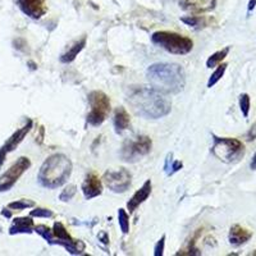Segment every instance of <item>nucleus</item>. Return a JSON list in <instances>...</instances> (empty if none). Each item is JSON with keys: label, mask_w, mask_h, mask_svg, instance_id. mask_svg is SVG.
<instances>
[{"label": "nucleus", "mask_w": 256, "mask_h": 256, "mask_svg": "<svg viewBox=\"0 0 256 256\" xmlns=\"http://www.w3.org/2000/svg\"><path fill=\"white\" fill-rule=\"evenodd\" d=\"M127 100L134 113L146 119L163 118L172 109L170 100L153 87L131 86L128 89Z\"/></svg>", "instance_id": "1"}, {"label": "nucleus", "mask_w": 256, "mask_h": 256, "mask_svg": "<svg viewBox=\"0 0 256 256\" xmlns=\"http://www.w3.org/2000/svg\"><path fill=\"white\" fill-rule=\"evenodd\" d=\"M146 77L151 87L161 94H178L185 89L186 74L176 63H155L147 68Z\"/></svg>", "instance_id": "2"}, {"label": "nucleus", "mask_w": 256, "mask_h": 256, "mask_svg": "<svg viewBox=\"0 0 256 256\" xmlns=\"http://www.w3.org/2000/svg\"><path fill=\"white\" fill-rule=\"evenodd\" d=\"M72 173V161L64 154H53L38 170V183L45 189H58L67 182Z\"/></svg>", "instance_id": "3"}, {"label": "nucleus", "mask_w": 256, "mask_h": 256, "mask_svg": "<svg viewBox=\"0 0 256 256\" xmlns=\"http://www.w3.org/2000/svg\"><path fill=\"white\" fill-rule=\"evenodd\" d=\"M36 233L44 238L49 245H59L67 250L70 255H81L85 251V243L80 240H74L68 233V230L61 222H55L53 229L44 224H38L33 229Z\"/></svg>", "instance_id": "4"}, {"label": "nucleus", "mask_w": 256, "mask_h": 256, "mask_svg": "<svg viewBox=\"0 0 256 256\" xmlns=\"http://www.w3.org/2000/svg\"><path fill=\"white\" fill-rule=\"evenodd\" d=\"M151 41L170 54L176 55L189 54L193 48V42L191 38L169 31L155 32L151 36Z\"/></svg>", "instance_id": "5"}, {"label": "nucleus", "mask_w": 256, "mask_h": 256, "mask_svg": "<svg viewBox=\"0 0 256 256\" xmlns=\"http://www.w3.org/2000/svg\"><path fill=\"white\" fill-rule=\"evenodd\" d=\"M211 151L223 163H234L243 157L245 146L240 140L229 137H214Z\"/></svg>", "instance_id": "6"}, {"label": "nucleus", "mask_w": 256, "mask_h": 256, "mask_svg": "<svg viewBox=\"0 0 256 256\" xmlns=\"http://www.w3.org/2000/svg\"><path fill=\"white\" fill-rule=\"evenodd\" d=\"M89 102L91 110L87 114V123L93 127H99L108 118L110 113V100L102 91H91L89 94Z\"/></svg>", "instance_id": "7"}, {"label": "nucleus", "mask_w": 256, "mask_h": 256, "mask_svg": "<svg viewBox=\"0 0 256 256\" xmlns=\"http://www.w3.org/2000/svg\"><path fill=\"white\" fill-rule=\"evenodd\" d=\"M151 145V138L147 136H138L134 140H127L121 149L122 160L127 163H136L150 153Z\"/></svg>", "instance_id": "8"}, {"label": "nucleus", "mask_w": 256, "mask_h": 256, "mask_svg": "<svg viewBox=\"0 0 256 256\" xmlns=\"http://www.w3.org/2000/svg\"><path fill=\"white\" fill-rule=\"evenodd\" d=\"M102 181L109 190L115 193H123L129 189L132 182V174L129 170L121 168L118 170H108L105 172Z\"/></svg>", "instance_id": "9"}, {"label": "nucleus", "mask_w": 256, "mask_h": 256, "mask_svg": "<svg viewBox=\"0 0 256 256\" xmlns=\"http://www.w3.org/2000/svg\"><path fill=\"white\" fill-rule=\"evenodd\" d=\"M30 166H31V161L29 158H19L9 169L0 176V192L9 191Z\"/></svg>", "instance_id": "10"}, {"label": "nucleus", "mask_w": 256, "mask_h": 256, "mask_svg": "<svg viewBox=\"0 0 256 256\" xmlns=\"http://www.w3.org/2000/svg\"><path fill=\"white\" fill-rule=\"evenodd\" d=\"M31 128H32V121L31 119H29L27 123H26L22 128H19L18 131L14 132V133L8 138V141L4 144V146L0 149V166L3 165L4 160H5L6 158V154L13 151L14 149H17V146L22 142L23 138L26 137V134L29 133Z\"/></svg>", "instance_id": "11"}, {"label": "nucleus", "mask_w": 256, "mask_h": 256, "mask_svg": "<svg viewBox=\"0 0 256 256\" xmlns=\"http://www.w3.org/2000/svg\"><path fill=\"white\" fill-rule=\"evenodd\" d=\"M19 9L32 19L41 18L48 12L45 0H16Z\"/></svg>", "instance_id": "12"}, {"label": "nucleus", "mask_w": 256, "mask_h": 256, "mask_svg": "<svg viewBox=\"0 0 256 256\" xmlns=\"http://www.w3.org/2000/svg\"><path fill=\"white\" fill-rule=\"evenodd\" d=\"M81 189H82L85 198L86 200H91V198L97 197L99 195H101L102 183L95 173H89L86 178H85V181H83Z\"/></svg>", "instance_id": "13"}, {"label": "nucleus", "mask_w": 256, "mask_h": 256, "mask_svg": "<svg viewBox=\"0 0 256 256\" xmlns=\"http://www.w3.org/2000/svg\"><path fill=\"white\" fill-rule=\"evenodd\" d=\"M218 0H181L182 9L191 13H204L214 9Z\"/></svg>", "instance_id": "14"}, {"label": "nucleus", "mask_w": 256, "mask_h": 256, "mask_svg": "<svg viewBox=\"0 0 256 256\" xmlns=\"http://www.w3.org/2000/svg\"><path fill=\"white\" fill-rule=\"evenodd\" d=\"M151 193V181L147 179L146 182L142 185L140 190L134 192V195L129 198V201L127 202V209L129 210V213H133L136 209L140 206L142 202H145L147 200V197L150 196Z\"/></svg>", "instance_id": "15"}, {"label": "nucleus", "mask_w": 256, "mask_h": 256, "mask_svg": "<svg viewBox=\"0 0 256 256\" xmlns=\"http://www.w3.org/2000/svg\"><path fill=\"white\" fill-rule=\"evenodd\" d=\"M251 232L246 228L241 227L240 224H234L230 227L229 236H228V240H229L230 245L233 246H241L243 243H246L247 241L251 238Z\"/></svg>", "instance_id": "16"}, {"label": "nucleus", "mask_w": 256, "mask_h": 256, "mask_svg": "<svg viewBox=\"0 0 256 256\" xmlns=\"http://www.w3.org/2000/svg\"><path fill=\"white\" fill-rule=\"evenodd\" d=\"M33 229H35V223H33L31 218H16V219H13V223L9 228V233H31Z\"/></svg>", "instance_id": "17"}, {"label": "nucleus", "mask_w": 256, "mask_h": 256, "mask_svg": "<svg viewBox=\"0 0 256 256\" xmlns=\"http://www.w3.org/2000/svg\"><path fill=\"white\" fill-rule=\"evenodd\" d=\"M113 123H114V128L117 133H122V132L126 131L129 127L131 118H129V114H128V112L123 106H119V108L115 109Z\"/></svg>", "instance_id": "18"}, {"label": "nucleus", "mask_w": 256, "mask_h": 256, "mask_svg": "<svg viewBox=\"0 0 256 256\" xmlns=\"http://www.w3.org/2000/svg\"><path fill=\"white\" fill-rule=\"evenodd\" d=\"M85 45H86V37L83 36L81 40H78V41L74 42L72 46H70L69 49H68L64 54H62L61 57V62L62 63H72V62L76 59V57L78 54H80L81 51H82V49L85 48Z\"/></svg>", "instance_id": "19"}, {"label": "nucleus", "mask_w": 256, "mask_h": 256, "mask_svg": "<svg viewBox=\"0 0 256 256\" xmlns=\"http://www.w3.org/2000/svg\"><path fill=\"white\" fill-rule=\"evenodd\" d=\"M228 53H229V48H224V49H222V50L214 53V54H211L210 57H209L208 61H206V67L208 68L218 67V65H219V64H221L222 62L225 59V57L228 55Z\"/></svg>", "instance_id": "20"}, {"label": "nucleus", "mask_w": 256, "mask_h": 256, "mask_svg": "<svg viewBox=\"0 0 256 256\" xmlns=\"http://www.w3.org/2000/svg\"><path fill=\"white\" fill-rule=\"evenodd\" d=\"M183 23H186L190 27H193V29H201L204 26H206V19L202 18L200 16H189V17H182L181 18Z\"/></svg>", "instance_id": "21"}, {"label": "nucleus", "mask_w": 256, "mask_h": 256, "mask_svg": "<svg viewBox=\"0 0 256 256\" xmlns=\"http://www.w3.org/2000/svg\"><path fill=\"white\" fill-rule=\"evenodd\" d=\"M118 223L122 232L127 234L129 232V217H128L127 211L125 209H119L118 210Z\"/></svg>", "instance_id": "22"}, {"label": "nucleus", "mask_w": 256, "mask_h": 256, "mask_svg": "<svg viewBox=\"0 0 256 256\" xmlns=\"http://www.w3.org/2000/svg\"><path fill=\"white\" fill-rule=\"evenodd\" d=\"M225 69H227V64H219L218 65L217 69L214 70V73L211 74L210 78H209L208 81V87H213L215 85V83L219 82V80H221L222 77H223L224 72H225Z\"/></svg>", "instance_id": "23"}, {"label": "nucleus", "mask_w": 256, "mask_h": 256, "mask_svg": "<svg viewBox=\"0 0 256 256\" xmlns=\"http://www.w3.org/2000/svg\"><path fill=\"white\" fill-rule=\"evenodd\" d=\"M35 206V202L32 200H26V198H22V200H18V201L10 202L8 205V208L13 209V210H23V209H29Z\"/></svg>", "instance_id": "24"}, {"label": "nucleus", "mask_w": 256, "mask_h": 256, "mask_svg": "<svg viewBox=\"0 0 256 256\" xmlns=\"http://www.w3.org/2000/svg\"><path fill=\"white\" fill-rule=\"evenodd\" d=\"M77 192V187L74 185H68L63 191L61 192V195H59V200L63 202H67L69 200L73 198V196L76 195Z\"/></svg>", "instance_id": "25"}, {"label": "nucleus", "mask_w": 256, "mask_h": 256, "mask_svg": "<svg viewBox=\"0 0 256 256\" xmlns=\"http://www.w3.org/2000/svg\"><path fill=\"white\" fill-rule=\"evenodd\" d=\"M240 108L243 117L247 118L250 113V96L247 95V94H242V95L240 96Z\"/></svg>", "instance_id": "26"}, {"label": "nucleus", "mask_w": 256, "mask_h": 256, "mask_svg": "<svg viewBox=\"0 0 256 256\" xmlns=\"http://www.w3.org/2000/svg\"><path fill=\"white\" fill-rule=\"evenodd\" d=\"M31 217H37V218H51L54 215V213L50 210V209H45V208H36L33 210H31L30 213Z\"/></svg>", "instance_id": "27"}, {"label": "nucleus", "mask_w": 256, "mask_h": 256, "mask_svg": "<svg viewBox=\"0 0 256 256\" xmlns=\"http://www.w3.org/2000/svg\"><path fill=\"white\" fill-rule=\"evenodd\" d=\"M164 246H165V236H163L158 241V243L154 247V255L155 256H163Z\"/></svg>", "instance_id": "28"}, {"label": "nucleus", "mask_w": 256, "mask_h": 256, "mask_svg": "<svg viewBox=\"0 0 256 256\" xmlns=\"http://www.w3.org/2000/svg\"><path fill=\"white\" fill-rule=\"evenodd\" d=\"M247 138H249L250 141H253L256 138V122L251 126V128H250L249 133H247Z\"/></svg>", "instance_id": "29"}, {"label": "nucleus", "mask_w": 256, "mask_h": 256, "mask_svg": "<svg viewBox=\"0 0 256 256\" xmlns=\"http://www.w3.org/2000/svg\"><path fill=\"white\" fill-rule=\"evenodd\" d=\"M181 168H182V163H181V161H174V163H173V165L170 166V174H172V173H174V172H177V170H179L181 169Z\"/></svg>", "instance_id": "30"}, {"label": "nucleus", "mask_w": 256, "mask_h": 256, "mask_svg": "<svg viewBox=\"0 0 256 256\" xmlns=\"http://www.w3.org/2000/svg\"><path fill=\"white\" fill-rule=\"evenodd\" d=\"M250 168L253 170H256V153L254 154L253 160H251V164H250Z\"/></svg>", "instance_id": "31"}, {"label": "nucleus", "mask_w": 256, "mask_h": 256, "mask_svg": "<svg viewBox=\"0 0 256 256\" xmlns=\"http://www.w3.org/2000/svg\"><path fill=\"white\" fill-rule=\"evenodd\" d=\"M255 5H256V0H250V3H249V10H250V12H251V10L255 8Z\"/></svg>", "instance_id": "32"}, {"label": "nucleus", "mask_w": 256, "mask_h": 256, "mask_svg": "<svg viewBox=\"0 0 256 256\" xmlns=\"http://www.w3.org/2000/svg\"><path fill=\"white\" fill-rule=\"evenodd\" d=\"M3 214L5 215L6 218H9V217H10V213H9V211H5V209H4V210H3Z\"/></svg>", "instance_id": "33"}, {"label": "nucleus", "mask_w": 256, "mask_h": 256, "mask_svg": "<svg viewBox=\"0 0 256 256\" xmlns=\"http://www.w3.org/2000/svg\"><path fill=\"white\" fill-rule=\"evenodd\" d=\"M254 255H256V251H255V253H254Z\"/></svg>", "instance_id": "34"}]
</instances>
